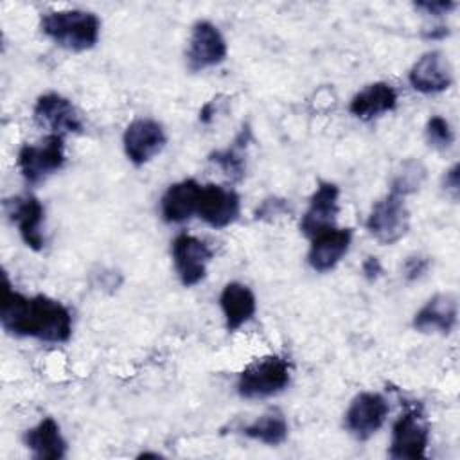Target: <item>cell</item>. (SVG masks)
Wrapping results in <instances>:
<instances>
[{"mask_svg":"<svg viewBox=\"0 0 460 460\" xmlns=\"http://www.w3.org/2000/svg\"><path fill=\"white\" fill-rule=\"evenodd\" d=\"M288 420L284 413L277 408L268 410L261 417H257L253 422L243 428V435H246L252 440L262 442L266 446H279L288 438Z\"/></svg>","mask_w":460,"mask_h":460,"instance_id":"603a6c76","label":"cell"},{"mask_svg":"<svg viewBox=\"0 0 460 460\" xmlns=\"http://www.w3.org/2000/svg\"><path fill=\"white\" fill-rule=\"evenodd\" d=\"M388 410V402L381 394L361 392L345 411V428L354 438L367 440L385 424Z\"/></svg>","mask_w":460,"mask_h":460,"instance_id":"ba28073f","label":"cell"},{"mask_svg":"<svg viewBox=\"0 0 460 460\" xmlns=\"http://www.w3.org/2000/svg\"><path fill=\"white\" fill-rule=\"evenodd\" d=\"M352 239L350 228H327L314 237H311V246L307 252L309 266L318 271L325 273L331 271L341 257L347 253Z\"/></svg>","mask_w":460,"mask_h":460,"instance_id":"2e32d148","label":"cell"},{"mask_svg":"<svg viewBox=\"0 0 460 460\" xmlns=\"http://www.w3.org/2000/svg\"><path fill=\"white\" fill-rule=\"evenodd\" d=\"M424 178H426L424 165L419 160H406L395 171L390 183V190L399 196H408L420 189Z\"/></svg>","mask_w":460,"mask_h":460,"instance_id":"cb8c5ba5","label":"cell"},{"mask_svg":"<svg viewBox=\"0 0 460 460\" xmlns=\"http://www.w3.org/2000/svg\"><path fill=\"white\" fill-rule=\"evenodd\" d=\"M201 185L192 180H181L172 183L160 199V212L167 223H183L196 214Z\"/></svg>","mask_w":460,"mask_h":460,"instance_id":"ac0fdd59","label":"cell"},{"mask_svg":"<svg viewBox=\"0 0 460 460\" xmlns=\"http://www.w3.org/2000/svg\"><path fill=\"white\" fill-rule=\"evenodd\" d=\"M395 106H397L395 88L385 81H377L365 86L361 92H358L352 97L349 104V111L361 120H372L383 113L392 111Z\"/></svg>","mask_w":460,"mask_h":460,"instance_id":"ffe728a7","label":"cell"},{"mask_svg":"<svg viewBox=\"0 0 460 460\" xmlns=\"http://www.w3.org/2000/svg\"><path fill=\"white\" fill-rule=\"evenodd\" d=\"M428 440L429 426L424 415L417 408H411L394 422L388 455L395 460L426 458Z\"/></svg>","mask_w":460,"mask_h":460,"instance_id":"8992f818","label":"cell"},{"mask_svg":"<svg viewBox=\"0 0 460 460\" xmlns=\"http://www.w3.org/2000/svg\"><path fill=\"white\" fill-rule=\"evenodd\" d=\"M250 138H252L250 128L244 126L226 149L210 153L208 160L214 162L230 180L239 181L244 176V169H246L244 155H246V146H248Z\"/></svg>","mask_w":460,"mask_h":460,"instance_id":"7402d4cb","label":"cell"},{"mask_svg":"<svg viewBox=\"0 0 460 460\" xmlns=\"http://www.w3.org/2000/svg\"><path fill=\"white\" fill-rule=\"evenodd\" d=\"M361 271H363V275H365L367 280L374 282V280H377V279L381 277L383 266H381V262H379L377 257L368 255V257L363 261V264H361Z\"/></svg>","mask_w":460,"mask_h":460,"instance_id":"f1b7e54d","label":"cell"},{"mask_svg":"<svg viewBox=\"0 0 460 460\" xmlns=\"http://www.w3.org/2000/svg\"><path fill=\"white\" fill-rule=\"evenodd\" d=\"M32 117L38 126L49 128L54 135L63 137L65 133H79L83 129L74 104L56 92L43 93L36 99Z\"/></svg>","mask_w":460,"mask_h":460,"instance_id":"4fadbf2b","label":"cell"},{"mask_svg":"<svg viewBox=\"0 0 460 460\" xmlns=\"http://www.w3.org/2000/svg\"><path fill=\"white\" fill-rule=\"evenodd\" d=\"M226 54L228 47L221 31L208 20H198L189 38L187 66L192 72H199L223 63Z\"/></svg>","mask_w":460,"mask_h":460,"instance_id":"52a82bcc","label":"cell"},{"mask_svg":"<svg viewBox=\"0 0 460 460\" xmlns=\"http://www.w3.org/2000/svg\"><path fill=\"white\" fill-rule=\"evenodd\" d=\"M4 212L18 226L23 243L40 252L45 246V237L41 234V223L45 217V208L41 201L32 194L13 196L4 199Z\"/></svg>","mask_w":460,"mask_h":460,"instance_id":"30bf717a","label":"cell"},{"mask_svg":"<svg viewBox=\"0 0 460 460\" xmlns=\"http://www.w3.org/2000/svg\"><path fill=\"white\" fill-rule=\"evenodd\" d=\"M458 164H455L444 176V189L447 192H451V196L456 199L458 198V190H460V180H458Z\"/></svg>","mask_w":460,"mask_h":460,"instance_id":"f546056e","label":"cell"},{"mask_svg":"<svg viewBox=\"0 0 460 460\" xmlns=\"http://www.w3.org/2000/svg\"><path fill=\"white\" fill-rule=\"evenodd\" d=\"M456 7L455 2H449V0H435V2H429V0H424V2H415V9L419 11H424L426 14H431V16H442V14H447L449 11H453Z\"/></svg>","mask_w":460,"mask_h":460,"instance_id":"4316f807","label":"cell"},{"mask_svg":"<svg viewBox=\"0 0 460 460\" xmlns=\"http://www.w3.org/2000/svg\"><path fill=\"white\" fill-rule=\"evenodd\" d=\"M212 115H214V101L207 102V104L199 110V122L208 124V122L212 120Z\"/></svg>","mask_w":460,"mask_h":460,"instance_id":"4dcf8cb0","label":"cell"},{"mask_svg":"<svg viewBox=\"0 0 460 460\" xmlns=\"http://www.w3.org/2000/svg\"><path fill=\"white\" fill-rule=\"evenodd\" d=\"M212 259V250L198 237L180 234L172 241V261L183 286L199 284L207 275V264Z\"/></svg>","mask_w":460,"mask_h":460,"instance_id":"8fae6325","label":"cell"},{"mask_svg":"<svg viewBox=\"0 0 460 460\" xmlns=\"http://www.w3.org/2000/svg\"><path fill=\"white\" fill-rule=\"evenodd\" d=\"M368 234L381 244H394L402 239L410 228V212L404 196L388 192L372 205L365 223Z\"/></svg>","mask_w":460,"mask_h":460,"instance_id":"5b68a950","label":"cell"},{"mask_svg":"<svg viewBox=\"0 0 460 460\" xmlns=\"http://www.w3.org/2000/svg\"><path fill=\"white\" fill-rule=\"evenodd\" d=\"M289 363L280 356H264L250 363L237 377V394L243 399H266L289 385Z\"/></svg>","mask_w":460,"mask_h":460,"instance_id":"3957f363","label":"cell"},{"mask_svg":"<svg viewBox=\"0 0 460 460\" xmlns=\"http://www.w3.org/2000/svg\"><path fill=\"white\" fill-rule=\"evenodd\" d=\"M239 194L234 189L216 183L201 185L196 214L212 228H225L232 225L239 216Z\"/></svg>","mask_w":460,"mask_h":460,"instance_id":"7c38bea8","label":"cell"},{"mask_svg":"<svg viewBox=\"0 0 460 460\" xmlns=\"http://www.w3.org/2000/svg\"><path fill=\"white\" fill-rule=\"evenodd\" d=\"M408 81L413 90L420 93H438L451 86L453 72L444 54L438 50H429L411 65Z\"/></svg>","mask_w":460,"mask_h":460,"instance_id":"9a60e30c","label":"cell"},{"mask_svg":"<svg viewBox=\"0 0 460 460\" xmlns=\"http://www.w3.org/2000/svg\"><path fill=\"white\" fill-rule=\"evenodd\" d=\"M165 142L167 137L164 126L158 120L146 117L129 122L122 135L124 153L135 165H144L153 160L164 149Z\"/></svg>","mask_w":460,"mask_h":460,"instance_id":"9c48e42d","label":"cell"},{"mask_svg":"<svg viewBox=\"0 0 460 460\" xmlns=\"http://www.w3.org/2000/svg\"><path fill=\"white\" fill-rule=\"evenodd\" d=\"M458 302L453 293L431 296L413 316V329L419 332L449 334L456 325Z\"/></svg>","mask_w":460,"mask_h":460,"instance_id":"e0dca14e","label":"cell"},{"mask_svg":"<svg viewBox=\"0 0 460 460\" xmlns=\"http://www.w3.org/2000/svg\"><path fill=\"white\" fill-rule=\"evenodd\" d=\"M65 164V142L61 135H47L40 144H23L16 165L29 183H40Z\"/></svg>","mask_w":460,"mask_h":460,"instance_id":"277c9868","label":"cell"},{"mask_svg":"<svg viewBox=\"0 0 460 460\" xmlns=\"http://www.w3.org/2000/svg\"><path fill=\"white\" fill-rule=\"evenodd\" d=\"M289 207L286 203V199H279V198H270V199H264L262 205L257 208L255 212V217L257 219H266L268 216H277V214H284L288 212Z\"/></svg>","mask_w":460,"mask_h":460,"instance_id":"83f0119b","label":"cell"},{"mask_svg":"<svg viewBox=\"0 0 460 460\" xmlns=\"http://www.w3.org/2000/svg\"><path fill=\"white\" fill-rule=\"evenodd\" d=\"M340 189L332 181H320L316 190L309 199V207L300 219V232L305 237H314L316 234L332 228L336 216L340 212L338 205Z\"/></svg>","mask_w":460,"mask_h":460,"instance_id":"5bb4252c","label":"cell"},{"mask_svg":"<svg viewBox=\"0 0 460 460\" xmlns=\"http://www.w3.org/2000/svg\"><path fill=\"white\" fill-rule=\"evenodd\" d=\"M23 444L38 460H61L66 455V442L59 424L52 417H45L34 428L23 433Z\"/></svg>","mask_w":460,"mask_h":460,"instance_id":"44dd1931","label":"cell"},{"mask_svg":"<svg viewBox=\"0 0 460 460\" xmlns=\"http://www.w3.org/2000/svg\"><path fill=\"white\" fill-rule=\"evenodd\" d=\"M426 138L431 147L442 151L451 147V144L455 142V133L444 117L433 115L426 122Z\"/></svg>","mask_w":460,"mask_h":460,"instance_id":"d4e9b609","label":"cell"},{"mask_svg":"<svg viewBox=\"0 0 460 460\" xmlns=\"http://www.w3.org/2000/svg\"><path fill=\"white\" fill-rule=\"evenodd\" d=\"M219 305L225 314V325L230 332L250 322L257 309L253 291L241 282H228L223 288L219 295Z\"/></svg>","mask_w":460,"mask_h":460,"instance_id":"d6986e66","label":"cell"},{"mask_svg":"<svg viewBox=\"0 0 460 460\" xmlns=\"http://www.w3.org/2000/svg\"><path fill=\"white\" fill-rule=\"evenodd\" d=\"M40 29L56 45L72 52H83L99 41L101 20L97 14L81 9L49 11L41 16Z\"/></svg>","mask_w":460,"mask_h":460,"instance_id":"7a4b0ae2","label":"cell"},{"mask_svg":"<svg viewBox=\"0 0 460 460\" xmlns=\"http://www.w3.org/2000/svg\"><path fill=\"white\" fill-rule=\"evenodd\" d=\"M2 329L13 336L38 338L49 343H65L72 336V314L58 300L45 295L25 296L11 289L4 275L0 300Z\"/></svg>","mask_w":460,"mask_h":460,"instance_id":"6da1fadb","label":"cell"},{"mask_svg":"<svg viewBox=\"0 0 460 460\" xmlns=\"http://www.w3.org/2000/svg\"><path fill=\"white\" fill-rule=\"evenodd\" d=\"M429 264H431L429 257L420 255V253H415V255H410V257L404 261V264H402V273H404L406 280L411 282V280L420 279V277L428 271Z\"/></svg>","mask_w":460,"mask_h":460,"instance_id":"484cf974","label":"cell"}]
</instances>
